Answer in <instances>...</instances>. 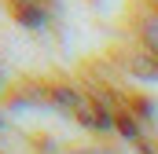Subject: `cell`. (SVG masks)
I'll return each mask as SVG.
<instances>
[{"label":"cell","mask_w":158,"mask_h":154,"mask_svg":"<svg viewBox=\"0 0 158 154\" xmlns=\"http://www.w3.org/2000/svg\"><path fill=\"white\" fill-rule=\"evenodd\" d=\"M15 4H33V7H40V4H48V0H15Z\"/></svg>","instance_id":"6da1fadb"}]
</instances>
